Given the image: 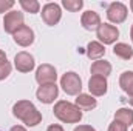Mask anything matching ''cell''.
Masks as SVG:
<instances>
[{
  "mask_svg": "<svg viewBox=\"0 0 133 131\" xmlns=\"http://www.w3.org/2000/svg\"><path fill=\"white\" fill-rule=\"evenodd\" d=\"M62 6L71 12H76L84 6V2L82 0H62Z\"/></svg>",
  "mask_w": 133,
  "mask_h": 131,
  "instance_id": "obj_21",
  "label": "cell"
},
{
  "mask_svg": "<svg viewBox=\"0 0 133 131\" xmlns=\"http://www.w3.org/2000/svg\"><path fill=\"white\" fill-rule=\"evenodd\" d=\"M12 114L20 119L26 127H36L42 122L40 111L34 106L30 100H19L12 106Z\"/></svg>",
  "mask_w": 133,
  "mask_h": 131,
  "instance_id": "obj_1",
  "label": "cell"
},
{
  "mask_svg": "<svg viewBox=\"0 0 133 131\" xmlns=\"http://www.w3.org/2000/svg\"><path fill=\"white\" fill-rule=\"evenodd\" d=\"M19 3H20L22 9H23V11H26V12H31V14L39 12L40 5H39V2H37V0H20Z\"/></svg>",
  "mask_w": 133,
  "mask_h": 131,
  "instance_id": "obj_20",
  "label": "cell"
},
{
  "mask_svg": "<svg viewBox=\"0 0 133 131\" xmlns=\"http://www.w3.org/2000/svg\"><path fill=\"white\" fill-rule=\"evenodd\" d=\"M53 113L61 122H65V123H77L82 119V111L74 103H70L66 100H59L54 105Z\"/></svg>",
  "mask_w": 133,
  "mask_h": 131,
  "instance_id": "obj_2",
  "label": "cell"
},
{
  "mask_svg": "<svg viewBox=\"0 0 133 131\" xmlns=\"http://www.w3.org/2000/svg\"><path fill=\"white\" fill-rule=\"evenodd\" d=\"M74 131H96L91 125H79V127H76Z\"/></svg>",
  "mask_w": 133,
  "mask_h": 131,
  "instance_id": "obj_25",
  "label": "cell"
},
{
  "mask_svg": "<svg viewBox=\"0 0 133 131\" xmlns=\"http://www.w3.org/2000/svg\"><path fill=\"white\" fill-rule=\"evenodd\" d=\"M130 37H132V42H133V25H132V30H130Z\"/></svg>",
  "mask_w": 133,
  "mask_h": 131,
  "instance_id": "obj_29",
  "label": "cell"
},
{
  "mask_svg": "<svg viewBox=\"0 0 133 131\" xmlns=\"http://www.w3.org/2000/svg\"><path fill=\"white\" fill-rule=\"evenodd\" d=\"M119 86L124 93L133 97V71H124L119 77Z\"/></svg>",
  "mask_w": 133,
  "mask_h": 131,
  "instance_id": "obj_17",
  "label": "cell"
},
{
  "mask_svg": "<svg viewBox=\"0 0 133 131\" xmlns=\"http://www.w3.org/2000/svg\"><path fill=\"white\" fill-rule=\"evenodd\" d=\"M14 66H16V69L20 71V72H30V71L34 69L36 62H34V57L30 53L22 51V53L16 54V57H14Z\"/></svg>",
  "mask_w": 133,
  "mask_h": 131,
  "instance_id": "obj_10",
  "label": "cell"
},
{
  "mask_svg": "<svg viewBox=\"0 0 133 131\" xmlns=\"http://www.w3.org/2000/svg\"><path fill=\"white\" fill-rule=\"evenodd\" d=\"M16 3L12 0H0V12H5L8 9H11Z\"/></svg>",
  "mask_w": 133,
  "mask_h": 131,
  "instance_id": "obj_24",
  "label": "cell"
},
{
  "mask_svg": "<svg viewBox=\"0 0 133 131\" xmlns=\"http://www.w3.org/2000/svg\"><path fill=\"white\" fill-rule=\"evenodd\" d=\"M115 120L118 122H122L124 125L130 127L133 123V110L130 108H119L115 114Z\"/></svg>",
  "mask_w": 133,
  "mask_h": 131,
  "instance_id": "obj_19",
  "label": "cell"
},
{
  "mask_svg": "<svg viewBox=\"0 0 133 131\" xmlns=\"http://www.w3.org/2000/svg\"><path fill=\"white\" fill-rule=\"evenodd\" d=\"M79 110H82V111H90V110H95L96 106H98V102H96V99L93 97L91 94H79L77 97H76V103H74Z\"/></svg>",
  "mask_w": 133,
  "mask_h": 131,
  "instance_id": "obj_14",
  "label": "cell"
},
{
  "mask_svg": "<svg viewBox=\"0 0 133 131\" xmlns=\"http://www.w3.org/2000/svg\"><path fill=\"white\" fill-rule=\"evenodd\" d=\"M46 131H64V128L61 127V125H56V123H53V125H50Z\"/></svg>",
  "mask_w": 133,
  "mask_h": 131,
  "instance_id": "obj_26",
  "label": "cell"
},
{
  "mask_svg": "<svg viewBox=\"0 0 133 131\" xmlns=\"http://www.w3.org/2000/svg\"><path fill=\"white\" fill-rule=\"evenodd\" d=\"M12 37H14V42L17 45H20V46H30V45H33V42H34V31L30 26L23 25L22 28H19L16 33L12 34Z\"/></svg>",
  "mask_w": 133,
  "mask_h": 131,
  "instance_id": "obj_11",
  "label": "cell"
},
{
  "mask_svg": "<svg viewBox=\"0 0 133 131\" xmlns=\"http://www.w3.org/2000/svg\"><path fill=\"white\" fill-rule=\"evenodd\" d=\"M81 23H82V26L87 31H95V30L99 28L101 17H99V14L95 12V11H85L82 14V17H81Z\"/></svg>",
  "mask_w": 133,
  "mask_h": 131,
  "instance_id": "obj_13",
  "label": "cell"
},
{
  "mask_svg": "<svg viewBox=\"0 0 133 131\" xmlns=\"http://www.w3.org/2000/svg\"><path fill=\"white\" fill-rule=\"evenodd\" d=\"M105 54V48L101 42H90L87 45V57L91 60H101V57Z\"/></svg>",
  "mask_w": 133,
  "mask_h": 131,
  "instance_id": "obj_15",
  "label": "cell"
},
{
  "mask_svg": "<svg viewBox=\"0 0 133 131\" xmlns=\"http://www.w3.org/2000/svg\"><path fill=\"white\" fill-rule=\"evenodd\" d=\"M23 26V14L19 11H9L3 19V30L8 34H14L19 28Z\"/></svg>",
  "mask_w": 133,
  "mask_h": 131,
  "instance_id": "obj_5",
  "label": "cell"
},
{
  "mask_svg": "<svg viewBox=\"0 0 133 131\" xmlns=\"http://www.w3.org/2000/svg\"><path fill=\"white\" fill-rule=\"evenodd\" d=\"M61 17H62V9L57 3H46L42 8V19L48 26L57 25Z\"/></svg>",
  "mask_w": 133,
  "mask_h": 131,
  "instance_id": "obj_4",
  "label": "cell"
},
{
  "mask_svg": "<svg viewBox=\"0 0 133 131\" xmlns=\"http://www.w3.org/2000/svg\"><path fill=\"white\" fill-rule=\"evenodd\" d=\"M107 79L102 76H91L88 80V90L91 96H104L107 93Z\"/></svg>",
  "mask_w": 133,
  "mask_h": 131,
  "instance_id": "obj_12",
  "label": "cell"
},
{
  "mask_svg": "<svg viewBox=\"0 0 133 131\" xmlns=\"http://www.w3.org/2000/svg\"><path fill=\"white\" fill-rule=\"evenodd\" d=\"M130 8H132V12H133V0L130 2Z\"/></svg>",
  "mask_w": 133,
  "mask_h": 131,
  "instance_id": "obj_31",
  "label": "cell"
},
{
  "mask_svg": "<svg viewBox=\"0 0 133 131\" xmlns=\"http://www.w3.org/2000/svg\"><path fill=\"white\" fill-rule=\"evenodd\" d=\"M57 79V72L56 68L48 63H43L37 68L36 71V80L39 85H50V83H56Z\"/></svg>",
  "mask_w": 133,
  "mask_h": 131,
  "instance_id": "obj_7",
  "label": "cell"
},
{
  "mask_svg": "<svg viewBox=\"0 0 133 131\" xmlns=\"http://www.w3.org/2000/svg\"><path fill=\"white\" fill-rule=\"evenodd\" d=\"M107 17L111 23H122L127 19V6L121 2H113L107 8Z\"/></svg>",
  "mask_w": 133,
  "mask_h": 131,
  "instance_id": "obj_8",
  "label": "cell"
},
{
  "mask_svg": "<svg viewBox=\"0 0 133 131\" xmlns=\"http://www.w3.org/2000/svg\"><path fill=\"white\" fill-rule=\"evenodd\" d=\"M129 103H130V105L133 106V97H130V99H129Z\"/></svg>",
  "mask_w": 133,
  "mask_h": 131,
  "instance_id": "obj_30",
  "label": "cell"
},
{
  "mask_svg": "<svg viewBox=\"0 0 133 131\" xmlns=\"http://www.w3.org/2000/svg\"><path fill=\"white\" fill-rule=\"evenodd\" d=\"M90 71H91L93 76L107 77V76L111 72V65H110V62H107V60H96V62H93Z\"/></svg>",
  "mask_w": 133,
  "mask_h": 131,
  "instance_id": "obj_16",
  "label": "cell"
},
{
  "mask_svg": "<svg viewBox=\"0 0 133 131\" xmlns=\"http://www.w3.org/2000/svg\"><path fill=\"white\" fill-rule=\"evenodd\" d=\"M11 69H12V66L9 62H6L5 65L0 66V80H3V79H6L9 74H11Z\"/></svg>",
  "mask_w": 133,
  "mask_h": 131,
  "instance_id": "obj_22",
  "label": "cell"
},
{
  "mask_svg": "<svg viewBox=\"0 0 133 131\" xmlns=\"http://www.w3.org/2000/svg\"><path fill=\"white\" fill-rule=\"evenodd\" d=\"M113 54L122 60H130L133 57V48L127 43H116L113 48Z\"/></svg>",
  "mask_w": 133,
  "mask_h": 131,
  "instance_id": "obj_18",
  "label": "cell"
},
{
  "mask_svg": "<svg viewBox=\"0 0 133 131\" xmlns=\"http://www.w3.org/2000/svg\"><path fill=\"white\" fill-rule=\"evenodd\" d=\"M59 94V88L56 86V83H50V85H40L36 91V97L39 99L42 103H53L54 99H57Z\"/></svg>",
  "mask_w": 133,
  "mask_h": 131,
  "instance_id": "obj_9",
  "label": "cell"
},
{
  "mask_svg": "<svg viewBox=\"0 0 133 131\" xmlns=\"http://www.w3.org/2000/svg\"><path fill=\"white\" fill-rule=\"evenodd\" d=\"M127 125H124L122 122H118V120H113L108 127V131H127Z\"/></svg>",
  "mask_w": 133,
  "mask_h": 131,
  "instance_id": "obj_23",
  "label": "cell"
},
{
  "mask_svg": "<svg viewBox=\"0 0 133 131\" xmlns=\"http://www.w3.org/2000/svg\"><path fill=\"white\" fill-rule=\"evenodd\" d=\"M98 34V39L104 45H111L116 42V39L119 37V30L115 26V25H110V23H101L99 28L96 30Z\"/></svg>",
  "mask_w": 133,
  "mask_h": 131,
  "instance_id": "obj_6",
  "label": "cell"
},
{
  "mask_svg": "<svg viewBox=\"0 0 133 131\" xmlns=\"http://www.w3.org/2000/svg\"><path fill=\"white\" fill-rule=\"evenodd\" d=\"M6 62H8V59H6V54H5V53H3V51L0 49V66L5 65Z\"/></svg>",
  "mask_w": 133,
  "mask_h": 131,
  "instance_id": "obj_27",
  "label": "cell"
},
{
  "mask_svg": "<svg viewBox=\"0 0 133 131\" xmlns=\"http://www.w3.org/2000/svg\"><path fill=\"white\" fill-rule=\"evenodd\" d=\"M132 131H133V130H132Z\"/></svg>",
  "mask_w": 133,
  "mask_h": 131,
  "instance_id": "obj_32",
  "label": "cell"
},
{
  "mask_svg": "<svg viewBox=\"0 0 133 131\" xmlns=\"http://www.w3.org/2000/svg\"><path fill=\"white\" fill-rule=\"evenodd\" d=\"M9 131H26V130H25L22 125H16V127H12V128H11Z\"/></svg>",
  "mask_w": 133,
  "mask_h": 131,
  "instance_id": "obj_28",
  "label": "cell"
},
{
  "mask_svg": "<svg viewBox=\"0 0 133 131\" xmlns=\"http://www.w3.org/2000/svg\"><path fill=\"white\" fill-rule=\"evenodd\" d=\"M61 86L68 96H79L81 91H82V80L76 72L70 71V72H65L62 76Z\"/></svg>",
  "mask_w": 133,
  "mask_h": 131,
  "instance_id": "obj_3",
  "label": "cell"
}]
</instances>
